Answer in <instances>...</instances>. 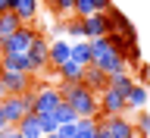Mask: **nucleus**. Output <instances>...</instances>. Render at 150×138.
<instances>
[{
	"instance_id": "15",
	"label": "nucleus",
	"mask_w": 150,
	"mask_h": 138,
	"mask_svg": "<svg viewBox=\"0 0 150 138\" xmlns=\"http://www.w3.org/2000/svg\"><path fill=\"white\" fill-rule=\"evenodd\" d=\"M38 9H41L38 0H9V13H16L22 25L35 22V19H38Z\"/></svg>"
},
{
	"instance_id": "14",
	"label": "nucleus",
	"mask_w": 150,
	"mask_h": 138,
	"mask_svg": "<svg viewBox=\"0 0 150 138\" xmlns=\"http://www.w3.org/2000/svg\"><path fill=\"white\" fill-rule=\"evenodd\" d=\"M69 60H72V41H69V38H56V41H50V66L59 69V66H66Z\"/></svg>"
},
{
	"instance_id": "10",
	"label": "nucleus",
	"mask_w": 150,
	"mask_h": 138,
	"mask_svg": "<svg viewBox=\"0 0 150 138\" xmlns=\"http://www.w3.org/2000/svg\"><path fill=\"white\" fill-rule=\"evenodd\" d=\"M147 104H150V88H147L144 79H138L134 88L128 91V97H125V113H128V110H131V113H141Z\"/></svg>"
},
{
	"instance_id": "30",
	"label": "nucleus",
	"mask_w": 150,
	"mask_h": 138,
	"mask_svg": "<svg viewBox=\"0 0 150 138\" xmlns=\"http://www.w3.org/2000/svg\"><path fill=\"white\" fill-rule=\"evenodd\" d=\"M0 138H22L16 129H6V132H0Z\"/></svg>"
},
{
	"instance_id": "35",
	"label": "nucleus",
	"mask_w": 150,
	"mask_h": 138,
	"mask_svg": "<svg viewBox=\"0 0 150 138\" xmlns=\"http://www.w3.org/2000/svg\"><path fill=\"white\" fill-rule=\"evenodd\" d=\"M3 97H6V91H3V85H0V101H3Z\"/></svg>"
},
{
	"instance_id": "36",
	"label": "nucleus",
	"mask_w": 150,
	"mask_h": 138,
	"mask_svg": "<svg viewBox=\"0 0 150 138\" xmlns=\"http://www.w3.org/2000/svg\"><path fill=\"white\" fill-rule=\"evenodd\" d=\"M44 138H56V135H44Z\"/></svg>"
},
{
	"instance_id": "5",
	"label": "nucleus",
	"mask_w": 150,
	"mask_h": 138,
	"mask_svg": "<svg viewBox=\"0 0 150 138\" xmlns=\"http://www.w3.org/2000/svg\"><path fill=\"white\" fill-rule=\"evenodd\" d=\"M59 104H63L59 85H38L35 88V113H56Z\"/></svg>"
},
{
	"instance_id": "22",
	"label": "nucleus",
	"mask_w": 150,
	"mask_h": 138,
	"mask_svg": "<svg viewBox=\"0 0 150 138\" xmlns=\"http://www.w3.org/2000/svg\"><path fill=\"white\" fill-rule=\"evenodd\" d=\"M100 132V119H78L75 126V138H97Z\"/></svg>"
},
{
	"instance_id": "23",
	"label": "nucleus",
	"mask_w": 150,
	"mask_h": 138,
	"mask_svg": "<svg viewBox=\"0 0 150 138\" xmlns=\"http://www.w3.org/2000/svg\"><path fill=\"white\" fill-rule=\"evenodd\" d=\"M56 122H59V126H75V122H78V113H75L69 104H59V107H56Z\"/></svg>"
},
{
	"instance_id": "18",
	"label": "nucleus",
	"mask_w": 150,
	"mask_h": 138,
	"mask_svg": "<svg viewBox=\"0 0 150 138\" xmlns=\"http://www.w3.org/2000/svg\"><path fill=\"white\" fill-rule=\"evenodd\" d=\"M72 60L81 69L94 66V50H91V41H72Z\"/></svg>"
},
{
	"instance_id": "21",
	"label": "nucleus",
	"mask_w": 150,
	"mask_h": 138,
	"mask_svg": "<svg viewBox=\"0 0 150 138\" xmlns=\"http://www.w3.org/2000/svg\"><path fill=\"white\" fill-rule=\"evenodd\" d=\"M134 82H138V79H134L131 72H119V75H110V88H112V91H119V94H125V97H128V91L134 88Z\"/></svg>"
},
{
	"instance_id": "9",
	"label": "nucleus",
	"mask_w": 150,
	"mask_h": 138,
	"mask_svg": "<svg viewBox=\"0 0 150 138\" xmlns=\"http://www.w3.org/2000/svg\"><path fill=\"white\" fill-rule=\"evenodd\" d=\"M97 101H100V116H125V94L106 88Z\"/></svg>"
},
{
	"instance_id": "25",
	"label": "nucleus",
	"mask_w": 150,
	"mask_h": 138,
	"mask_svg": "<svg viewBox=\"0 0 150 138\" xmlns=\"http://www.w3.org/2000/svg\"><path fill=\"white\" fill-rule=\"evenodd\" d=\"M134 132H138V138H150V110H141L134 116Z\"/></svg>"
},
{
	"instance_id": "34",
	"label": "nucleus",
	"mask_w": 150,
	"mask_h": 138,
	"mask_svg": "<svg viewBox=\"0 0 150 138\" xmlns=\"http://www.w3.org/2000/svg\"><path fill=\"white\" fill-rule=\"evenodd\" d=\"M97 138H112V135H106V132H103V129H100V132H97Z\"/></svg>"
},
{
	"instance_id": "32",
	"label": "nucleus",
	"mask_w": 150,
	"mask_h": 138,
	"mask_svg": "<svg viewBox=\"0 0 150 138\" xmlns=\"http://www.w3.org/2000/svg\"><path fill=\"white\" fill-rule=\"evenodd\" d=\"M0 13H9V0H0Z\"/></svg>"
},
{
	"instance_id": "20",
	"label": "nucleus",
	"mask_w": 150,
	"mask_h": 138,
	"mask_svg": "<svg viewBox=\"0 0 150 138\" xmlns=\"http://www.w3.org/2000/svg\"><path fill=\"white\" fill-rule=\"evenodd\" d=\"M19 28H22V22H19L16 13H0V44H3L6 38H13Z\"/></svg>"
},
{
	"instance_id": "3",
	"label": "nucleus",
	"mask_w": 150,
	"mask_h": 138,
	"mask_svg": "<svg viewBox=\"0 0 150 138\" xmlns=\"http://www.w3.org/2000/svg\"><path fill=\"white\" fill-rule=\"evenodd\" d=\"M0 107H3V116H6L9 129H16L28 113H35V88H28L25 94H6L0 101Z\"/></svg>"
},
{
	"instance_id": "24",
	"label": "nucleus",
	"mask_w": 150,
	"mask_h": 138,
	"mask_svg": "<svg viewBox=\"0 0 150 138\" xmlns=\"http://www.w3.org/2000/svg\"><path fill=\"white\" fill-rule=\"evenodd\" d=\"M38 122H41V132H44V135H56V132H59L56 113H38Z\"/></svg>"
},
{
	"instance_id": "8",
	"label": "nucleus",
	"mask_w": 150,
	"mask_h": 138,
	"mask_svg": "<svg viewBox=\"0 0 150 138\" xmlns=\"http://www.w3.org/2000/svg\"><path fill=\"white\" fill-rule=\"evenodd\" d=\"M84 28V41H97V38H110V16L106 13H97L91 19H81Z\"/></svg>"
},
{
	"instance_id": "26",
	"label": "nucleus",
	"mask_w": 150,
	"mask_h": 138,
	"mask_svg": "<svg viewBox=\"0 0 150 138\" xmlns=\"http://www.w3.org/2000/svg\"><path fill=\"white\" fill-rule=\"evenodd\" d=\"M50 3H53L56 16H72L75 13V0H50Z\"/></svg>"
},
{
	"instance_id": "4",
	"label": "nucleus",
	"mask_w": 150,
	"mask_h": 138,
	"mask_svg": "<svg viewBox=\"0 0 150 138\" xmlns=\"http://www.w3.org/2000/svg\"><path fill=\"white\" fill-rule=\"evenodd\" d=\"M28 63H31V75H41L50 69V38L38 31L35 44L28 47Z\"/></svg>"
},
{
	"instance_id": "19",
	"label": "nucleus",
	"mask_w": 150,
	"mask_h": 138,
	"mask_svg": "<svg viewBox=\"0 0 150 138\" xmlns=\"http://www.w3.org/2000/svg\"><path fill=\"white\" fill-rule=\"evenodd\" d=\"M16 132L22 138H44V132H41V122H38V113H28L25 119L16 126Z\"/></svg>"
},
{
	"instance_id": "33",
	"label": "nucleus",
	"mask_w": 150,
	"mask_h": 138,
	"mask_svg": "<svg viewBox=\"0 0 150 138\" xmlns=\"http://www.w3.org/2000/svg\"><path fill=\"white\" fill-rule=\"evenodd\" d=\"M144 82H147V88H150V66H144Z\"/></svg>"
},
{
	"instance_id": "2",
	"label": "nucleus",
	"mask_w": 150,
	"mask_h": 138,
	"mask_svg": "<svg viewBox=\"0 0 150 138\" xmlns=\"http://www.w3.org/2000/svg\"><path fill=\"white\" fill-rule=\"evenodd\" d=\"M59 94H63V104H69L78 119H97L100 116V101L97 94L88 91L84 85H59Z\"/></svg>"
},
{
	"instance_id": "28",
	"label": "nucleus",
	"mask_w": 150,
	"mask_h": 138,
	"mask_svg": "<svg viewBox=\"0 0 150 138\" xmlns=\"http://www.w3.org/2000/svg\"><path fill=\"white\" fill-rule=\"evenodd\" d=\"M141 63H144L141 47H138V44H131V47H128V66H141Z\"/></svg>"
},
{
	"instance_id": "7",
	"label": "nucleus",
	"mask_w": 150,
	"mask_h": 138,
	"mask_svg": "<svg viewBox=\"0 0 150 138\" xmlns=\"http://www.w3.org/2000/svg\"><path fill=\"white\" fill-rule=\"evenodd\" d=\"M97 119H100V129L112 138H138L134 122L125 119V116H97Z\"/></svg>"
},
{
	"instance_id": "6",
	"label": "nucleus",
	"mask_w": 150,
	"mask_h": 138,
	"mask_svg": "<svg viewBox=\"0 0 150 138\" xmlns=\"http://www.w3.org/2000/svg\"><path fill=\"white\" fill-rule=\"evenodd\" d=\"M35 38H38V28L22 25L13 38H6V41L0 44V54H28V47L35 44Z\"/></svg>"
},
{
	"instance_id": "27",
	"label": "nucleus",
	"mask_w": 150,
	"mask_h": 138,
	"mask_svg": "<svg viewBox=\"0 0 150 138\" xmlns=\"http://www.w3.org/2000/svg\"><path fill=\"white\" fill-rule=\"evenodd\" d=\"M66 35H72L75 41H84V28H81V19H69V22H66Z\"/></svg>"
},
{
	"instance_id": "16",
	"label": "nucleus",
	"mask_w": 150,
	"mask_h": 138,
	"mask_svg": "<svg viewBox=\"0 0 150 138\" xmlns=\"http://www.w3.org/2000/svg\"><path fill=\"white\" fill-rule=\"evenodd\" d=\"M0 72H28L31 75L28 54H0Z\"/></svg>"
},
{
	"instance_id": "11",
	"label": "nucleus",
	"mask_w": 150,
	"mask_h": 138,
	"mask_svg": "<svg viewBox=\"0 0 150 138\" xmlns=\"http://www.w3.org/2000/svg\"><path fill=\"white\" fill-rule=\"evenodd\" d=\"M0 85L6 94H25L31 88V75L28 72H0Z\"/></svg>"
},
{
	"instance_id": "29",
	"label": "nucleus",
	"mask_w": 150,
	"mask_h": 138,
	"mask_svg": "<svg viewBox=\"0 0 150 138\" xmlns=\"http://www.w3.org/2000/svg\"><path fill=\"white\" fill-rule=\"evenodd\" d=\"M75 126H78V122H75ZM75 126H59L56 138H75Z\"/></svg>"
},
{
	"instance_id": "13",
	"label": "nucleus",
	"mask_w": 150,
	"mask_h": 138,
	"mask_svg": "<svg viewBox=\"0 0 150 138\" xmlns=\"http://www.w3.org/2000/svg\"><path fill=\"white\" fill-rule=\"evenodd\" d=\"M112 0H75V19H91L97 13H110Z\"/></svg>"
},
{
	"instance_id": "31",
	"label": "nucleus",
	"mask_w": 150,
	"mask_h": 138,
	"mask_svg": "<svg viewBox=\"0 0 150 138\" xmlns=\"http://www.w3.org/2000/svg\"><path fill=\"white\" fill-rule=\"evenodd\" d=\"M9 129V122H6V116H3V107H0V132H6Z\"/></svg>"
},
{
	"instance_id": "12",
	"label": "nucleus",
	"mask_w": 150,
	"mask_h": 138,
	"mask_svg": "<svg viewBox=\"0 0 150 138\" xmlns=\"http://www.w3.org/2000/svg\"><path fill=\"white\" fill-rule=\"evenodd\" d=\"M81 85L100 97V94L110 88V75L103 72V69H97V66H88V69H84V75H81Z\"/></svg>"
},
{
	"instance_id": "17",
	"label": "nucleus",
	"mask_w": 150,
	"mask_h": 138,
	"mask_svg": "<svg viewBox=\"0 0 150 138\" xmlns=\"http://www.w3.org/2000/svg\"><path fill=\"white\" fill-rule=\"evenodd\" d=\"M81 75H84V69L75 63V60H69L66 66H59V69H56L59 85H81Z\"/></svg>"
},
{
	"instance_id": "1",
	"label": "nucleus",
	"mask_w": 150,
	"mask_h": 138,
	"mask_svg": "<svg viewBox=\"0 0 150 138\" xmlns=\"http://www.w3.org/2000/svg\"><path fill=\"white\" fill-rule=\"evenodd\" d=\"M91 50H94V66L103 69L106 75L128 72V56L122 54L110 38H97V41H91Z\"/></svg>"
}]
</instances>
